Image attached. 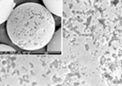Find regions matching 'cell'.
Returning a JSON list of instances; mask_svg holds the SVG:
<instances>
[{"label":"cell","mask_w":122,"mask_h":86,"mask_svg":"<svg viewBox=\"0 0 122 86\" xmlns=\"http://www.w3.org/2000/svg\"><path fill=\"white\" fill-rule=\"evenodd\" d=\"M6 24L13 43L25 52L45 47L55 32L53 15L44 6L34 2L17 6Z\"/></svg>","instance_id":"1"},{"label":"cell","mask_w":122,"mask_h":86,"mask_svg":"<svg viewBox=\"0 0 122 86\" xmlns=\"http://www.w3.org/2000/svg\"><path fill=\"white\" fill-rule=\"evenodd\" d=\"M16 3L13 0H1L0 24L6 22L16 6Z\"/></svg>","instance_id":"2"},{"label":"cell","mask_w":122,"mask_h":86,"mask_svg":"<svg viewBox=\"0 0 122 86\" xmlns=\"http://www.w3.org/2000/svg\"><path fill=\"white\" fill-rule=\"evenodd\" d=\"M56 26H59L61 25V17L56 16L53 15Z\"/></svg>","instance_id":"7"},{"label":"cell","mask_w":122,"mask_h":86,"mask_svg":"<svg viewBox=\"0 0 122 86\" xmlns=\"http://www.w3.org/2000/svg\"><path fill=\"white\" fill-rule=\"evenodd\" d=\"M0 25L1 43L12 46L15 48L18 52H24V51L19 48L15 45L10 38L7 33L5 23Z\"/></svg>","instance_id":"5"},{"label":"cell","mask_w":122,"mask_h":86,"mask_svg":"<svg viewBox=\"0 0 122 86\" xmlns=\"http://www.w3.org/2000/svg\"><path fill=\"white\" fill-rule=\"evenodd\" d=\"M45 6L53 15L61 17L63 0H43Z\"/></svg>","instance_id":"4"},{"label":"cell","mask_w":122,"mask_h":86,"mask_svg":"<svg viewBox=\"0 0 122 86\" xmlns=\"http://www.w3.org/2000/svg\"><path fill=\"white\" fill-rule=\"evenodd\" d=\"M61 28L55 32L52 38L47 45L46 48L47 53L60 54L61 52Z\"/></svg>","instance_id":"3"},{"label":"cell","mask_w":122,"mask_h":86,"mask_svg":"<svg viewBox=\"0 0 122 86\" xmlns=\"http://www.w3.org/2000/svg\"><path fill=\"white\" fill-rule=\"evenodd\" d=\"M18 52L16 49L12 46L1 43L0 53H13Z\"/></svg>","instance_id":"6"}]
</instances>
